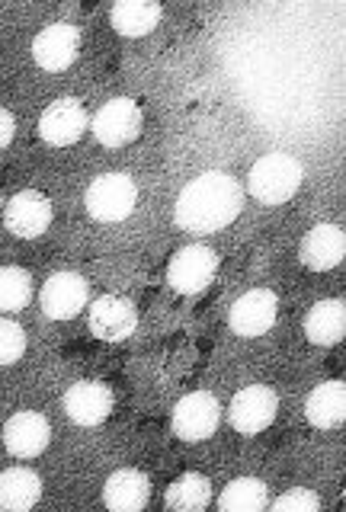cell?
Here are the masks:
<instances>
[{"label":"cell","mask_w":346,"mask_h":512,"mask_svg":"<svg viewBox=\"0 0 346 512\" xmlns=\"http://www.w3.org/2000/svg\"><path fill=\"white\" fill-rule=\"evenodd\" d=\"M244 212V186L225 170H209L190 180L177 196L173 218L193 237L225 231Z\"/></svg>","instance_id":"cell-1"},{"label":"cell","mask_w":346,"mask_h":512,"mask_svg":"<svg viewBox=\"0 0 346 512\" xmlns=\"http://www.w3.org/2000/svg\"><path fill=\"white\" fill-rule=\"evenodd\" d=\"M305 170L292 154H263L247 173V192L263 205H286L302 189Z\"/></svg>","instance_id":"cell-2"},{"label":"cell","mask_w":346,"mask_h":512,"mask_svg":"<svg viewBox=\"0 0 346 512\" xmlns=\"http://www.w3.org/2000/svg\"><path fill=\"white\" fill-rule=\"evenodd\" d=\"M87 215L103 224H116L135 215L138 183L129 173H100L84 192Z\"/></svg>","instance_id":"cell-3"},{"label":"cell","mask_w":346,"mask_h":512,"mask_svg":"<svg viewBox=\"0 0 346 512\" xmlns=\"http://www.w3.org/2000/svg\"><path fill=\"white\" fill-rule=\"evenodd\" d=\"M141 125H145L141 106L129 96H116L97 109V116L90 119V132L103 148H125L141 135Z\"/></svg>","instance_id":"cell-4"},{"label":"cell","mask_w":346,"mask_h":512,"mask_svg":"<svg viewBox=\"0 0 346 512\" xmlns=\"http://www.w3.org/2000/svg\"><path fill=\"white\" fill-rule=\"evenodd\" d=\"M90 304V285L81 272L61 269L45 279L39 292V308L49 320H74Z\"/></svg>","instance_id":"cell-5"},{"label":"cell","mask_w":346,"mask_h":512,"mask_svg":"<svg viewBox=\"0 0 346 512\" xmlns=\"http://www.w3.org/2000/svg\"><path fill=\"white\" fill-rule=\"evenodd\" d=\"M173 432L183 442H206L222 426V404L209 391H193L177 400L173 407Z\"/></svg>","instance_id":"cell-6"},{"label":"cell","mask_w":346,"mask_h":512,"mask_svg":"<svg viewBox=\"0 0 346 512\" xmlns=\"http://www.w3.org/2000/svg\"><path fill=\"white\" fill-rule=\"evenodd\" d=\"M218 272V253L206 244H190L173 253L167 266V282L177 295H199L212 285Z\"/></svg>","instance_id":"cell-7"},{"label":"cell","mask_w":346,"mask_h":512,"mask_svg":"<svg viewBox=\"0 0 346 512\" xmlns=\"http://www.w3.org/2000/svg\"><path fill=\"white\" fill-rule=\"evenodd\" d=\"M55 208L52 199L39 189H20L17 196H10L4 205V224L13 237L36 240L52 228Z\"/></svg>","instance_id":"cell-8"},{"label":"cell","mask_w":346,"mask_h":512,"mask_svg":"<svg viewBox=\"0 0 346 512\" xmlns=\"http://www.w3.org/2000/svg\"><path fill=\"white\" fill-rule=\"evenodd\" d=\"M276 413H279L276 391L266 388V384H247V388L234 394L228 407V420L238 436H257L266 426H273Z\"/></svg>","instance_id":"cell-9"},{"label":"cell","mask_w":346,"mask_h":512,"mask_svg":"<svg viewBox=\"0 0 346 512\" xmlns=\"http://www.w3.org/2000/svg\"><path fill=\"white\" fill-rule=\"evenodd\" d=\"M77 52H81V29L68 20H55L49 26H42L33 39V61L49 74L68 71L77 61Z\"/></svg>","instance_id":"cell-10"},{"label":"cell","mask_w":346,"mask_h":512,"mask_svg":"<svg viewBox=\"0 0 346 512\" xmlns=\"http://www.w3.org/2000/svg\"><path fill=\"white\" fill-rule=\"evenodd\" d=\"M87 128L90 116L77 96H61V100L45 106V112L39 116V138L52 144V148H71V144L84 138Z\"/></svg>","instance_id":"cell-11"},{"label":"cell","mask_w":346,"mask_h":512,"mask_svg":"<svg viewBox=\"0 0 346 512\" xmlns=\"http://www.w3.org/2000/svg\"><path fill=\"white\" fill-rule=\"evenodd\" d=\"M87 324L90 333L103 343H122L129 340L138 327V308L122 295H100L93 304H87Z\"/></svg>","instance_id":"cell-12"},{"label":"cell","mask_w":346,"mask_h":512,"mask_svg":"<svg viewBox=\"0 0 346 512\" xmlns=\"http://www.w3.org/2000/svg\"><path fill=\"white\" fill-rule=\"evenodd\" d=\"M0 439H4L7 455L13 458H20V461L39 458L52 442V423L45 420L39 410H20L4 423Z\"/></svg>","instance_id":"cell-13"},{"label":"cell","mask_w":346,"mask_h":512,"mask_svg":"<svg viewBox=\"0 0 346 512\" xmlns=\"http://www.w3.org/2000/svg\"><path fill=\"white\" fill-rule=\"evenodd\" d=\"M276 314H279V298L270 292V288H250V292H244L231 304L228 327H231V333L244 336V340H254V336H263L266 330H273Z\"/></svg>","instance_id":"cell-14"},{"label":"cell","mask_w":346,"mask_h":512,"mask_svg":"<svg viewBox=\"0 0 346 512\" xmlns=\"http://www.w3.org/2000/svg\"><path fill=\"white\" fill-rule=\"evenodd\" d=\"M113 388L103 381H77L65 394V413L77 426H100L113 413Z\"/></svg>","instance_id":"cell-15"},{"label":"cell","mask_w":346,"mask_h":512,"mask_svg":"<svg viewBox=\"0 0 346 512\" xmlns=\"http://www.w3.org/2000/svg\"><path fill=\"white\" fill-rule=\"evenodd\" d=\"M298 256H302V263L314 272H327L343 263L346 256V234L340 224L334 221H324V224H314V228L305 234L302 240V250H298Z\"/></svg>","instance_id":"cell-16"},{"label":"cell","mask_w":346,"mask_h":512,"mask_svg":"<svg viewBox=\"0 0 346 512\" xmlns=\"http://www.w3.org/2000/svg\"><path fill=\"white\" fill-rule=\"evenodd\" d=\"M103 503L113 512H138L151 503V480L138 468H119L106 477Z\"/></svg>","instance_id":"cell-17"},{"label":"cell","mask_w":346,"mask_h":512,"mask_svg":"<svg viewBox=\"0 0 346 512\" xmlns=\"http://www.w3.org/2000/svg\"><path fill=\"white\" fill-rule=\"evenodd\" d=\"M305 420L314 429H337L346 420V384L324 381L305 400Z\"/></svg>","instance_id":"cell-18"},{"label":"cell","mask_w":346,"mask_h":512,"mask_svg":"<svg viewBox=\"0 0 346 512\" xmlns=\"http://www.w3.org/2000/svg\"><path fill=\"white\" fill-rule=\"evenodd\" d=\"M305 336L314 346H337L346 336V301L324 298L305 314Z\"/></svg>","instance_id":"cell-19"},{"label":"cell","mask_w":346,"mask_h":512,"mask_svg":"<svg viewBox=\"0 0 346 512\" xmlns=\"http://www.w3.org/2000/svg\"><path fill=\"white\" fill-rule=\"evenodd\" d=\"M42 500V477L33 468H7L0 471V509L26 512Z\"/></svg>","instance_id":"cell-20"},{"label":"cell","mask_w":346,"mask_h":512,"mask_svg":"<svg viewBox=\"0 0 346 512\" xmlns=\"http://www.w3.org/2000/svg\"><path fill=\"white\" fill-rule=\"evenodd\" d=\"M161 4H148V0H119V4L109 10V23L125 39H141L148 32L157 29L161 23Z\"/></svg>","instance_id":"cell-21"},{"label":"cell","mask_w":346,"mask_h":512,"mask_svg":"<svg viewBox=\"0 0 346 512\" xmlns=\"http://www.w3.org/2000/svg\"><path fill=\"white\" fill-rule=\"evenodd\" d=\"M164 503L170 509H180V512H199L212 503V484L209 477H202L196 471H186L180 474L164 493Z\"/></svg>","instance_id":"cell-22"},{"label":"cell","mask_w":346,"mask_h":512,"mask_svg":"<svg viewBox=\"0 0 346 512\" xmlns=\"http://www.w3.org/2000/svg\"><path fill=\"white\" fill-rule=\"evenodd\" d=\"M270 503V487L257 477H238L218 496V509L222 512H263Z\"/></svg>","instance_id":"cell-23"},{"label":"cell","mask_w":346,"mask_h":512,"mask_svg":"<svg viewBox=\"0 0 346 512\" xmlns=\"http://www.w3.org/2000/svg\"><path fill=\"white\" fill-rule=\"evenodd\" d=\"M33 301V276L23 266H0V314H20Z\"/></svg>","instance_id":"cell-24"},{"label":"cell","mask_w":346,"mask_h":512,"mask_svg":"<svg viewBox=\"0 0 346 512\" xmlns=\"http://www.w3.org/2000/svg\"><path fill=\"white\" fill-rule=\"evenodd\" d=\"M26 356V330L20 320L0 314V365H17Z\"/></svg>","instance_id":"cell-25"},{"label":"cell","mask_w":346,"mask_h":512,"mask_svg":"<svg viewBox=\"0 0 346 512\" xmlns=\"http://www.w3.org/2000/svg\"><path fill=\"white\" fill-rule=\"evenodd\" d=\"M273 512H318L321 509V496L308 490V487H292L286 490L282 496H276V500L266 503Z\"/></svg>","instance_id":"cell-26"},{"label":"cell","mask_w":346,"mask_h":512,"mask_svg":"<svg viewBox=\"0 0 346 512\" xmlns=\"http://www.w3.org/2000/svg\"><path fill=\"white\" fill-rule=\"evenodd\" d=\"M13 138H17V119H13V112L0 106V151H7Z\"/></svg>","instance_id":"cell-27"},{"label":"cell","mask_w":346,"mask_h":512,"mask_svg":"<svg viewBox=\"0 0 346 512\" xmlns=\"http://www.w3.org/2000/svg\"><path fill=\"white\" fill-rule=\"evenodd\" d=\"M0 205H4V192H0Z\"/></svg>","instance_id":"cell-28"}]
</instances>
